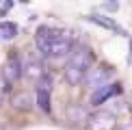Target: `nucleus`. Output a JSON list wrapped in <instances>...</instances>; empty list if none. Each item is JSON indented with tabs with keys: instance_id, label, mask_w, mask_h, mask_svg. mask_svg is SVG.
Returning a JSON list of instances; mask_svg holds the SVG:
<instances>
[{
	"instance_id": "f257e3e1",
	"label": "nucleus",
	"mask_w": 132,
	"mask_h": 130,
	"mask_svg": "<svg viewBox=\"0 0 132 130\" xmlns=\"http://www.w3.org/2000/svg\"><path fill=\"white\" fill-rule=\"evenodd\" d=\"M35 41H37V48L43 56H52V59H59V56H65V54H71V35L67 30H61V28H52V26H41L35 35Z\"/></svg>"
},
{
	"instance_id": "f03ea898",
	"label": "nucleus",
	"mask_w": 132,
	"mask_h": 130,
	"mask_svg": "<svg viewBox=\"0 0 132 130\" xmlns=\"http://www.w3.org/2000/svg\"><path fill=\"white\" fill-rule=\"evenodd\" d=\"M93 63V54L89 48H76L71 50V54L67 56V65H65V78L71 85H78L80 80L87 78Z\"/></svg>"
},
{
	"instance_id": "7ed1b4c3",
	"label": "nucleus",
	"mask_w": 132,
	"mask_h": 130,
	"mask_svg": "<svg viewBox=\"0 0 132 130\" xmlns=\"http://www.w3.org/2000/svg\"><path fill=\"white\" fill-rule=\"evenodd\" d=\"M50 95H52V80L48 74H43L39 78V83H37V89H35V102L43 113H50V108H52Z\"/></svg>"
},
{
	"instance_id": "20e7f679",
	"label": "nucleus",
	"mask_w": 132,
	"mask_h": 130,
	"mask_svg": "<svg viewBox=\"0 0 132 130\" xmlns=\"http://www.w3.org/2000/svg\"><path fill=\"white\" fill-rule=\"evenodd\" d=\"M117 121L111 111H97L89 117V130H115Z\"/></svg>"
},
{
	"instance_id": "39448f33",
	"label": "nucleus",
	"mask_w": 132,
	"mask_h": 130,
	"mask_svg": "<svg viewBox=\"0 0 132 130\" xmlns=\"http://www.w3.org/2000/svg\"><path fill=\"white\" fill-rule=\"evenodd\" d=\"M22 69H24V63H22V59L18 56V54H11L9 61L4 63V69H2L4 78H7V83H15V80H18L20 76L24 74Z\"/></svg>"
},
{
	"instance_id": "423d86ee",
	"label": "nucleus",
	"mask_w": 132,
	"mask_h": 130,
	"mask_svg": "<svg viewBox=\"0 0 132 130\" xmlns=\"http://www.w3.org/2000/svg\"><path fill=\"white\" fill-rule=\"evenodd\" d=\"M108 78H111V69H106V67H95V69H89L85 83L95 91V89H100V87L108 85Z\"/></svg>"
},
{
	"instance_id": "0eeeda50",
	"label": "nucleus",
	"mask_w": 132,
	"mask_h": 130,
	"mask_svg": "<svg viewBox=\"0 0 132 130\" xmlns=\"http://www.w3.org/2000/svg\"><path fill=\"white\" fill-rule=\"evenodd\" d=\"M117 91H119V85L108 83V85H104V87H100V89H95V91H93L91 102H93V104H104V102H106L108 98H113L115 93H117Z\"/></svg>"
},
{
	"instance_id": "6e6552de",
	"label": "nucleus",
	"mask_w": 132,
	"mask_h": 130,
	"mask_svg": "<svg viewBox=\"0 0 132 130\" xmlns=\"http://www.w3.org/2000/svg\"><path fill=\"white\" fill-rule=\"evenodd\" d=\"M91 20L93 22H97V24H102V26H106V28H113V30H121L117 24H115L113 20H108V18H104V15H91Z\"/></svg>"
},
{
	"instance_id": "1a4fd4ad",
	"label": "nucleus",
	"mask_w": 132,
	"mask_h": 130,
	"mask_svg": "<svg viewBox=\"0 0 132 130\" xmlns=\"http://www.w3.org/2000/svg\"><path fill=\"white\" fill-rule=\"evenodd\" d=\"M0 28H2L4 32H11V37H13L15 32H18V26H15V24H11V22H4V24L0 26Z\"/></svg>"
},
{
	"instance_id": "9d476101",
	"label": "nucleus",
	"mask_w": 132,
	"mask_h": 130,
	"mask_svg": "<svg viewBox=\"0 0 132 130\" xmlns=\"http://www.w3.org/2000/svg\"><path fill=\"white\" fill-rule=\"evenodd\" d=\"M119 130H132V126H121Z\"/></svg>"
}]
</instances>
